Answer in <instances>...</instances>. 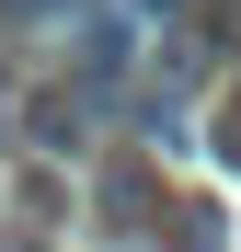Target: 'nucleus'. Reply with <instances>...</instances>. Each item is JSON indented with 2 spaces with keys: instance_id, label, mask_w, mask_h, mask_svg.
<instances>
[{
  "instance_id": "nucleus-1",
  "label": "nucleus",
  "mask_w": 241,
  "mask_h": 252,
  "mask_svg": "<svg viewBox=\"0 0 241 252\" xmlns=\"http://www.w3.org/2000/svg\"><path fill=\"white\" fill-rule=\"evenodd\" d=\"M138 12H161V23H184V12H207V0H138Z\"/></svg>"
}]
</instances>
